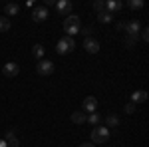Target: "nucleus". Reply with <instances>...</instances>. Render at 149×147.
Segmentation results:
<instances>
[{
  "mask_svg": "<svg viewBox=\"0 0 149 147\" xmlns=\"http://www.w3.org/2000/svg\"><path fill=\"white\" fill-rule=\"evenodd\" d=\"M56 10H58V14H62V16H70V14H72V2H70V0H58Z\"/></svg>",
  "mask_w": 149,
  "mask_h": 147,
  "instance_id": "6e6552de",
  "label": "nucleus"
},
{
  "mask_svg": "<svg viewBox=\"0 0 149 147\" xmlns=\"http://www.w3.org/2000/svg\"><path fill=\"white\" fill-rule=\"evenodd\" d=\"M86 117H88V115H86L84 111H74V113H72V121H74L76 125L86 123Z\"/></svg>",
  "mask_w": 149,
  "mask_h": 147,
  "instance_id": "f3484780",
  "label": "nucleus"
},
{
  "mask_svg": "<svg viewBox=\"0 0 149 147\" xmlns=\"http://www.w3.org/2000/svg\"><path fill=\"white\" fill-rule=\"evenodd\" d=\"M8 30H10V20L6 16H2L0 18V32H8Z\"/></svg>",
  "mask_w": 149,
  "mask_h": 147,
  "instance_id": "aec40b11",
  "label": "nucleus"
},
{
  "mask_svg": "<svg viewBox=\"0 0 149 147\" xmlns=\"http://www.w3.org/2000/svg\"><path fill=\"white\" fill-rule=\"evenodd\" d=\"M113 20V14H109V12H100L97 14V22H102V24H107V22H111Z\"/></svg>",
  "mask_w": 149,
  "mask_h": 147,
  "instance_id": "a211bd4d",
  "label": "nucleus"
},
{
  "mask_svg": "<svg viewBox=\"0 0 149 147\" xmlns=\"http://www.w3.org/2000/svg\"><path fill=\"white\" fill-rule=\"evenodd\" d=\"M143 102H147V91L145 90H137V91H133L131 93V103H143Z\"/></svg>",
  "mask_w": 149,
  "mask_h": 147,
  "instance_id": "f8f14e48",
  "label": "nucleus"
},
{
  "mask_svg": "<svg viewBox=\"0 0 149 147\" xmlns=\"http://www.w3.org/2000/svg\"><path fill=\"white\" fill-rule=\"evenodd\" d=\"M129 8H133V10L143 8V0H129Z\"/></svg>",
  "mask_w": 149,
  "mask_h": 147,
  "instance_id": "4be33fe9",
  "label": "nucleus"
},
{
  "mask_svg": "<svg viewBox=\"0 0 149 147\" xmlns=\"http://www.w3.org/2000/svg\"><path fill=\"white\" fill-rule=\"evenodd\" d=\"M109 139V129L105 127V125H97V127H93L92 131V143L93 145H97V143H105Z\"/></svg>",
  "mask_w": 149,
  "mask_h": 147,
  "instance_id": "f03ea898",
  "label": "nucleus"
},
{
  "mask_svg": "<svg viewBox=\"0 0 149 147\" xmlns=\"http://www.w3.org/2000/svg\"><path fill=\"white\" fill-rule=\"evenodd\" d=\"M97 109V100L93 98V95H88L84 102H81V111L84 113H95Z\"/></svg>",
  "mask_w": 149,
  "mask_h": 147,
  "instance_id": "39448f33",
  "label": "nucleus"
},
{
  "mask_svg": "<svg viewBox=\"0 0 149 147\" xmlns=\"http://www.w3.org/2000/svg\"><path fill=\"white\" fill-rule=\"evenodd\" d=\"M86 123H90V125H93V127H97V125L103 123V117L100 115V113H90V115L86 117Z\"/></svg>",
  "mask_w": 149,
  "mask_h": 147,
  "instance_id": "4468645a",
  "label": "nucleus"
},
{
  "mask_svg": "<svg viewBox=\"0 0 149 147\" xmlns=\"http://www.w3.org/2000/svg\"><path fill=\"white\" fill-rule=\"evenodd\" d=\"M117 30L119 32H125V22H117Z\"/></svg>",
  "mask_w": 149,
  "mask_h": 147,
  "instance_id": "bb28decb",
  "label": "nucleus"
},
{
  "mask_svg": "<svg viewBox=\"0 0 149 147\" xmlns=\"http://www.w3.org/2000/svg\"><path fill=\"white\" fill-rule=\"evenodd\" d=\"M135 42H137V38H133V36H127V38H125V46H127V48H133Z\"/></svg>",
  "mask_w": 149,
  "mask_h": 147,
  "instance_id": "393cba45",
  "label": "nucleus"
},
{
  "mask_svg": "<svg viewBox=\"0 0 149 147\" xmlns=\"http://www.w3.org/2000/svg\"><path fill=\"white\" fill-rule=\"evenodd\" d=\"M4 12H6V16H16V14L20 12V6H18L16 2H10V4L4 6Z\"/></svg>",
  "mask_w": 149,
  "mask_h": 147,
  "instance_id": "dca6fc26",
  "label": "nucleus"
},
{
  "mask_svg": "<svg viewBox=\"0 0 149 147\" xmlns=\"http://www.w3.org/2000/svg\"><path fill=\"white\" fill-rule=\"evenodd\" d=\"M48 18V8L46 6H34V10H32V20L34 22H44Z\"/></svg>",
  "mask_w": 149,
  "mask_h": 147,
  "instance_id": "0eeeda50",
  "label": "nucleus"
},
{
  "mask_svg": "<svg viewBox=\"0 0 149 147\" xmlns=\"http://www.w3.org/2000/svg\"><path fill=\"white\" fill-rule=\"evenodd\" d=\"M121 8H123V4H121V2H115V0H105V12L115 14V12H119Z\"/></svg>",
  "mask_w": 149,
  "mask_h": 147,
  "instance_id": "ddd939ff",
  "label": "nucleus"
},
{
  "mask_svg": "<svg viewBox=\"0 0 149 147\" xmlns=\"http://www.w3.org/2000/svg\"><path fill=\"white\" fill-rule=\"evenodd\" d=\"M80 147H95V145H93V143H81Z\"/></svg>",
  "mask_w": 149,
  "mask_h": 147,
  "instance_id": "cd10ccee",
  "label": "nucleus"
},
{
  "mask_svg": "<svg viewBox=\"0 0 149 147\" xmlns=\"http://www.w3.org/2000/svg\"><path fill=\"white\" fill-rule=\"evenodd\" d=\"M125 32H127V36L137 38V34L141 32V24L137 20H129V22H125Z\"/></svg>",
  "mask_w": 149,
  "mask_h": 147,
  "instance_id": "1a4fd4ad",
  "label": "nucleus"
},
{
  "mask_svg": "<svg viewBox=\"0 0 149 147\" xmlns=\"http://www.w3.org/2000/svg\"><path fill=\"white\" fill-rule=\"evenodd\" d=\"M80 16H76V14H70V16H66V20H64V32L72 38V36L80 34Z\"/></svg>",
  "mask_w": 149,
  "mask_h": 147,
  "instance_id": "f257e3e1",
  "label": "nucleus"
},
{
  "mask_svg": "<svg viewBox=\"0 0 149 147\" xmlns=\"http://www.w3.org/2000/svg\"><path fill=\"white\" fill-rule=\"evenodd\" d=\"M92 32H93V28H92V26H86V28H80V34H84L86 38H92Z\"/></svg>",
  "mask_w": 149,
  "mask_h": 147,
  "instance_id": "5701e85b",
  "label": "nucleus"
},
{
  "mask_svg": "<svg viewBox=\"0 0 149 147\" xmlns=\"http://www.w3.org/2000/svg\"><path fill=\"white\" fill-rule=\"evenodd\" d=\"M2 74H4V78H16V76L20 74V66H18L16 62H8V64H4Z\"/></svg>",
  "mask_w": 149,
  "mask_h": 147,
  "instance_id": "423d86ee",
  "label": "nucleus"
},
{
  "mask_svg": "<svg viewBox=\"0 0 149 147\" xmlns=\"http://www.w3.org/2000/svg\"><path fill=\"white\" fill-rule=\"evenodd\" d=\"M74 48H76V42H74V38L66 36V38H60V40H58L56 52H58V54H62V56H66V54H70V52H74Z\"/></svg>",
  "mask_w": 149,
  "mask_h": 147,
  "instance_id": "7ed1b4c3",
  "label": "nucleus"
},
{
  "mask_svg": "<svg viewBox=\"0 0 149 147\" xmlns=\"http://www.w3.org/2000/svg\"><path fill=\"white\" fill-rule=\"evenodd\" d=\"M84 48H86L88 54H97L100 52V42L93 40V38H86L84 40Z\"/></svg>",
  "mask_w": 149,
  "mask_h": 147,
  "instance_id": "9d476101",
  "label": "nucleus"
},
{
  "mask_svg": "<svg viewBox=\"0 0 149 147\" xmlns=\"http://www.w3.org/2000/svg\"><path fill=\"white\" fill-rule=\"evenodd\" d=\"M44 52H46V50H44V46H42V44H36L34 48H32V54H34L36 60H42V58H44Z\"/></svg>",
  "mask_w": 149,
  "mask_h": 147,
  "instance_id": "6ab92c4d",
  "label": "nucleus"
},
{
  "mask_svg": "<svg viewBox=\"0 0 149 147\" xmlns=\"http://www.w3.org/2000/svg\"><path fill=\"white\" fill-rule=\"evenodd\" d=\"M93 10L97 12V14L103 12L105 10V0H95V2H93Z\"/></svg>",
  "mask_w": 149,
  "mask_h": 147,
  "instance_id": "412c9836",
  "label": "nucleus"
},
{
  "mask_svg": "<svg viewBox=\"0 0 149 147\" xmlns=\"http://www.w3.org/2000/svg\"><path fill=\"white\" fill-rule=\"evenodd\" d=\"M36 72H38L40 76H52V74H54V62H50V60H40L38 66H36Z\"/></svg>",
  "mask_w": 149,
  "mask_h": 147,
  "instance_id": "20e7f679",
  "label": "nucleus"
},
{
  "mask_svg": "<svg viewBox=\"0 0 149 147\" xmlns=\"http://www.w3.org/2000/svg\"><path fill=\"white\" fill-rule=\"evenodd\" d=\"M4 141H6L8 147H20V141H18V137H16V133H14V129H8V131H6Z\"/></svg>",
  "mask_w": 149,
  "mask_h": 147,
  "instance_id": "9b49d317",
  "label": "nucleus"
},
{
  "mask_svg": "<svg viewBox=\"0 0 149 147\" xmlns=\"http://www.w3.org/2000/svg\"><path fill=\"white\" fill-rule=\"evenodd\" d=\"M135 107H137L135 103H131V102H129V103H127V105H125V107H123V111H125V113H129V115H131V113H135Z\"/></svg>",
  "mask_w": 149,
  "mask_h": 147,
  "instance_id": "b1692460",
  "label": "nucleus"
},
{
  "mask_svg": "<svg viewBox=\"0 0 149 147\" xmlns=\"http://www.w3.org/2000/svg\"><path fill=\"white\" fill-rule=\"evenodd\" d=\"M103 125H105L107 129H109V127H119V117H117L115 113H109V115L105 117V123Z\"/></svg>",
  "mask_w": 149,
  "mask_h": 147,
  "instance_id": "2eb2a0df",
  "label": "nucleus"
},
{
  "mask_svg": "<svg viewBox=\"0 0 149 147\" xmlns=\"http://www.w3.org/2000/svg\"><path fill=\"white\" fill-rule=\"evenodd\" d=\"M141 38H143V42H147V40H149V30H147V28L141 30Z\"/></svg>",
  "mask_w": 149,
  "mask_h": 147,
  "instance_id": "a878e982",
  "label": "nucleus"
},
{
  "mask_svg": "<svg viewBox=\"0 0 149 147\" xmlns=\"http://www.w3.org/2000/svg\"><path fill=\"white\" fill-rule=\"evenodd\" d=\"M0 147H8V145H6V141H4V139H0Z\"/></svg>",
  "mask_w": 149,
  "mask_h": 147,
  "instance_id": "c85d7f7f",
  "label": "nucleus"
}]
</instances>
